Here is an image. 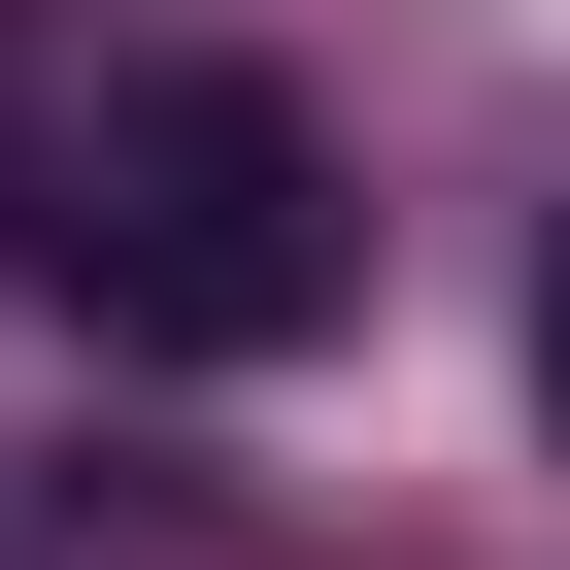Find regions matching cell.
Wrapping results in <instances>:
<instances>
[{"instance_id":"obj_1","label":"cell","mask_w":570,"mask_h":570,"mask_svg":"<svg viewBox=\"0 0 570 570\" xmlns=\"http://www.w3.org/2000/svg\"><path fill=\"white\" fill-rule=\"evenodd\" d=\"M68 303L135 370H303L370 303V202H336V135L268 101V68H135L101 168H68Z\"/></svg>"},{"instance_id":"obj_2","label":"cell","mask_w":570,"mask_h":570,"mask_svg":"<svg viewBox=\"0 0 570 570\" xmlns=\"http://www.w3.org/2000/svg\"><path fill=\"white\" fill-rule=\"evenodd\" d=\"M537 403H570V235H537Z\"/></svg>"}]
</instances>
